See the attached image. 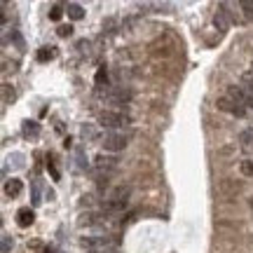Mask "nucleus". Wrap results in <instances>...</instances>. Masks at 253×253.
<instances>
[{
  "label": "nucleus",
  "instance_id": "obj_17",
  "mask_svg": "<svg viewBox=\"0 0 253 253\" xmlns=\"http://www.w3.org/2000/svg\"><path fill=\"white\" fill-rule=\"evenodd\" d=\"M38 131H40V126H38L36 122H26V125H24V134L26 136H38Z\"/></svg>",
  "mask_w": 253,
  "mask_h": 253
},
{
  "label": "nucleus",
  "instance_id": "obj_25",
  "mask_svg": "<svg viewBox=\"0 0 253 253\" xmlns=\"http://www.w3.org/2000/svg\"><path fill=\"white\" fill-rule=\"evenodd\" d=\"M87 253H118V249L115 246H108V249H91V251Z\"/></svg>",
  "mask_w": 253,
  "mask_h": 253
},
{
  "label": "nucleus",
  "instance_id": "obj_8",
  "mask_svg": "<svg viewBox=\"0 0 253 253\" xmlns=\"http://www.w3.org/2000/svg\"><path fill=\"white\" fill-rule=\"evenodd\" d=\"M33 220H36V213H33V209H31V207H24V209H19V211H17V223H19V227L33 225Z\"/></svg>",
  "mask_w": 253,
  "mask_h": 253
},
{
  "label": "nucleus",
  "instance_id": "obj_3",
  "mask_svg": "<svg viewBox=\"0 0 253 253\" xmlns=\"http://www.w3.org/2000/svg\"><path fill=\"white\" fill-rule=\"evenodd\" d=\"M126 138L122 131H106V134L101 136V145L108 150V153H120V150H125L126 148Z\"/></svg>",
  "mask_w": 253,
  "mask_h": 253
},
{
  "label": "nucleus",
  "instance_id": "obj_16",
  "mask_svg": "<svg viewBox=\"0 0 253 253\" xmlns=\"http://www.w3.org/2000/svg\"><path fill=\"white\" fill-rule=\"evenodd\" d=\"M239 7L246 12V19H253V0H242Z\"/></svg>",
  "mask_w": 253,
  "mask_h": 253
},
{
  "label": "nucleus",
  "instance_id": "obj_18",
  "mask_svg": "<svg viewBox=\"0 0 253 253\" xmlns=\"http://www.w3.org/2000/svg\"><path fill=\"white\" fill-rule=\"evenodd\" d=\"M33 207H38V204H40V202H42V199H40V183L38 181H33Z\"/></svg>",
  "mask_w": 253,
  "mask_h": 253
},
{
  "label": "nucleus",
  "instance_id": "obj_20",
  "mask_svg": "<svg viewBox=\"0 0 253 253\" xmlns=\"http://www.w3.org/2000/svg\"><path fill=\"white\" fill-rule=\"evenodd\" d=\"M61 14H63V9L59 7V5H52V9H49V19H52V21H59Z\"/></svg>",
  "mask_w": 253,
  "mask_h": 253
},
{
  "label": "nucleus",
  "instance_id": "obj_6",
  "mask_svg": "<svg viewBox=\"0 0 253 253\" xmlns=\"http://www.w3.org/2000/svg\"><path fill=\"white\" fill-rule=\"evenodd\" d=\"M218 108L225 110V113H232V115H237V118H244V115H246V108H244V106H239V103H237L235 99H230L227 94L218 99Z\"/></svg>",
  "mask_w": 253,
  "mask_h": 253
},
{
  "label": "nucleus",
  "instance_id": "obj_9",
  "mask_svg": "<svg viewBox=\"0 0 253 253\" xmlns=\"http://www.w3.org/2000/svg\"><path fill=\"white\" fill-rule=\"evenodd\" d=\"M21 190H24V183L19 181V178H9V181H5V195H7V197H19Z\"/></svg>",
  "mask_w": 253,
  "mask_h": 253
},
{
  "label": "nucleus",
  "instance_id": "obj_11",
  "mask_svg": "<svg viewBox=\"0 0 253 253\" xmlns=\"http://www.w3.org/2000/svg\"><path fill=\"white\" fill-rule=\"evenodd\" d=\"M239 143L244 145V150H253V126H249L239 134Z\"/></svg>",
  "mask_w": 253,
  "mask_h": 253
},
{
  "label": "nucleus",
  "instance_id": "obj_13",
  "mask_svg": "<svg viewBox=\"0 0 253 253\" xmlns=\"http://www.w3.org/2000/svg\"><path fill=\"white\" fill-rule=\"evenodd\" d=\"M56 56V47H42V49H40V52H38V61H52V59H54Z\"/></svg>",
  "mask_w": 253,
  "mask_h": 253
},
{
  "label": "nucleus",
  "instance_id": "obj_1",
  "mask_svg": "<svg viewBox=\"0 0 253 253\" xmlns=\"http://www.w3.org/2000/svg\"><path fill=\"white\" fill-rule=\"evenodd\" d=\"M99 125L103 129H110V131H120L125 125H129V118L125 113H115V110H103L99 113Z\"/></svg>",
  "mask_w": 253,
  "mask_h": 253
},
{
  "label": "nucleus",
  "instance_id": "obj_10",
  "mask_svg": "<svg viewBox=\"0 0 253 253\" xmlns=\"http://www.w3.org/2000/svg\"><path fill=\"white\" fill-rule=\"evenodd\" d=\"M213 24H216L218 31H227V26H230V19H227V12H225V7H223V5H220V9L216 12Z\"/></svg>",
  "mask_w": 253,
  "mask_h": 253
},
{
  "label": "nucleus",
  "instance_id": "obj_26",
  "mask_svg": "<svg viewBox=\"0 0 253 253\" xmlns=\"http://www.w3.org/2000/svg\"><path fill=\"white\" fill-rule=\"evenodd\" d=\"M49 173H52L54 178H59V171H56V167H54V164H49Z\"/></svg>",
  "mask_w": 253,
  "mask_h": 253
},
{
  "label": "nucleus",
  "instance_id": "obj_24",
  "mask_svg": "<svg viewBox=\"0 0 253 253\" xmlns=\"http://www.w3.org/2000/svg\"><path fill=\"white\" fill-rule=\"evenodd\" d=\"M56 33H59L61 38H68L73 33V28L71 26H59V28H56Z\"/></svg>",
  "mask_w": 253,
  "mask_h": 253
},
{
  "label": "nucleus",
  "instance_id": "obj_21",
  "mask_svg": "<svg viewBox=\"0 0 253 253\" xmlns=\"http://www.w3.org/2000/svg\"><path fill=\"white\" fill-rule=\"evenodd\" d=\"M242 80H244V87H249V89L253 91V73H251V71H246L244 75H242Z\"/></svg>",
  "mask_w": 253,
  "mask_h": 253
},
{
  "label": "nucleus",
  "instance_id": "obj_12",
  "mask_svg": "<svg viewBox=\"0 0 253 253\" xmlns=\"http://www.w3.org/2000/svg\"><path fill=\"white\" fill-rule=\"evenodd\" d=\"M66 12H68V17H71L73 21H80V19L84 17V9H82L80 5H78V2H68Z\"/></svg>",
  "mask_w": 253,
  "mask_h": 253
},
{
  "label": "nucleus",
  "instance_id": "obj_22",
  "mask_svg": "<svg viewBox=\"0 0 253 253\" xmlns=\"http://www.w3.org/2000/svg\"><path fill=\"white\" fill-rule=\"evenodd\" d=\"M242 173H244V176H253V162L251 160L242 162Z\"/></svg>",
  "mask_w": 253,
  "mask_h": 253
},
{
  "label": "nucleus",
  "instance_id": "obj_14",
  "mask_svg": "<svg viewBox=\"0 0 253 253\" xmlns=\"http://www.w3.org/2000/svg\"><path fill=\"white\" fill-rule=\"evenodd\" d=\"M80 136L84 138V141H94V138H99V131H96V129H94L91 125H82Z\"/></svg>",
  "mask_w": 253,
  "mask_h": 253
},
{
  "label": "nucleus",
  "instance_id": "obj_2",
  "mask_svg": "<svg viewBox=\"0 0 253 253\" xmlns=\"http://www.w3.org/2000/svg\"><path fill=\"white\" fill-rule=\"evenodd\" d=\"M129 195H131V190L126 188V185H120V188H115L106 197L103 207L108 209V211H122L126 207V202H129Z\"/></svg>",
  "mask_w": 253,
  "mask_h": 253
},
{
  "label": "nucleus",
  "instance_id": "obj_28",
  "mask_svg": "<svg viewBox=\"0 0 253 253\" xmlns=\"http://www.w3.org/2000/svg\"><path fill=\"white\" fill-rule=\"evenodd\" d=\"M251 207H253V202H251Z\"/></svg>",
  "mask_w": 253,
  "mask_h": 253
},
{
  "label": "nucleus",
  "instance_id": "obj_7",
  "mask_svg": "<svg viewBox=\"0 0 253 253\" xmlns=\"http://www.w3.org/2000/svg\"><path fill=\"white\" fill-rule=\"evenodd\" d=\"M118 157H110V155H96V160H94V167L99 169V171H106V173H110V171H115L118 169Z\"/></svg>",
  "mask_w": 253,
  "mask_h": 253
},
{
  "label": "nucleus",
  "instance_id": "obj_5",
  "mask_svg": "<svg viewBox=\"0 0 253 253\" xmlns=\"http://www.w3.org/2000/svg\"><path fill=\"white\" fill-rule=\"evenodd\" d=\"M101 96L108 101L110 106H122L131 99V91L125 87H110V89H101Z\"/></svg>",
  "mask_w": 253,
  "mask_h": 253
},
{
  "label": "nucleus",
  "instance_id": "obj_23",
  "mask_svg": "<svg viewBox=\"0 0 253 253\" xmlns=\"http://www.w3.org/2000/svg\"><path fill=\"white\" fill-rule=\"evenodd\" d=\"M12 251V239L7 235H2V253H9Z\"/></svg>",
  "mask_w": 253,
  "mask_h": 253
},
{
  "label": "nucleus",
  "instance_id": "obj_15",
  "mask_svg": "<svg viewBox=\"0 0 253 253\" xmlns=\"http://www.w3.org/2000/svg\"><path fill=\"white\" fill-rule=\"evenodd\" d=\"M94 82H96L99 87H106V84H108V71H106V66H101L99 71H96V78H94Z\"/></svg>",
  "mask_w": 253,
  "mask_h": 253
},
{
  "label": "nucleus",
  "instance_id": "obj_19",
  "mask_svg": "<svg viewBox=\"0 0 253 253\" xmlns=\"http://www.w3.org/2000/svg\"><path fill=\"white\" fill-rule=\"evenodd\" d=\"M75 157H78V167H80V169H87V162H84V150H82V148H75Z\"/></svg>",
  "mask_w": 253,
  "mask_h": 253
},
{
  "label": "nucleus",
  "instance_id": "obj_4",
  "mask_svg": "<svg viewBox=\"0 0 253 253\" xmlns=\"http://www.w3.org/2000/svg\"><path fill=\"white\" fill-rule=\"evenodd\" d=\"M227 96L230 99H235L239 106H244L246 110L253 108V91L244 84H232V87H227Z\"/></svg>",
  "mask_w": 253,
  "mask_h": 253
},
{
  "label": "nucleus",
  "instance_id": "obj_27",
  "mask_svg": "<svg viewBox=\"0 0 253 253\" xmlns=\"http://www.w3.org/2000/svg\"><path fill=\"white\" fill-rule=\"evenodd\" d=\"M251 73H253V63H251Z\"/></svg>",
  "mask_w": 253,
  "mask_h": 253
}]
</instances>
